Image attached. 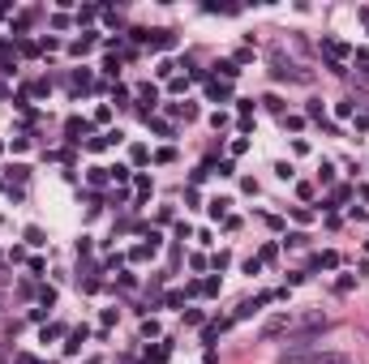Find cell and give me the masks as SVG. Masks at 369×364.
Here are the masks:
<instances>
[{
  "label": "cell",
  "instance_id": "cell-1",
  "mask_svg": "<svg viewBox=\"0 0 369 364\" xmlns=\"http://www.w3.org/2000/svg\"><path fill=\"white\" fill-rule=\"evenodd\" d=\"M206 94H210V99H215V103H228V99H232L228 82H210V86H206Z\"/></svg>",
  "mask_w": 369,
  "mask_h": 364
},
{
  "label": "cell",
  "instance_id": "cell-2",
  "mask_svg": "<svg viewBox=\"0 0 369 364\" xmlns=\"http://www.w3.org/2000/svg\"><path fill=\"white\" fill-rule=\"evenodd\" d=\"M168 351H172V343H159L154 351H146V364H163V360H168Z\"/></svg>",
  "mask_w": 369,
  "mask_h": 364
},
{
  "label": "cell",
  "instance_id": "cell-3",
  "mask_svg": "<svg viewBox=\"0 0 369 364\" xmlns=\"http://www.w3.org/2000/svg\"><path fill=\"white\" fill-rule=\"evenodd\" d=\"M228 197H215V201H210V218H223V214H228Z\"/></svg>",
  "mask_w": 369,
  "mask_h": 364
},
{
  "label": "cell",
  "instance_id": "cell-4",
  "mask_svg": "<svg viewBox=\"0 0 369 364\" xmlns=\"http://www.w3.org/2000/svg\"><path fill=\"white\" fill-rule=\"evenodd\" d=\"M138 94H142V103H150V107H154V103H159V90H154V86H142Z\"/></svg>",
  "mask_w": 369,
  "mask_h": 364
},
{
  "label": "cell",
  "instance_id": "cell-5",
  "mask_svg": "<svg viewBox=\"0 0 369 364\" xmlns=\"http://www.w3.org/2000/svg\"><path fill=\"white\" fill-rule=\"evenodd\" d=\"M305 245H309L305 232H292V236H288V249H305Z\"/></svg>",
  "mask_w": 369,
  "mask_h": 364
},
{
  "label": "cell",
  "instance_id": "cell-6",
  "mask_svg": "<svg viewBox=\"0 0 369 364\" xmlns=\"http://www.w3.org/2000/svg\"><path fill=\"white\" fill-rule=\"evenodd\" d=\"M322 47H326V52H331V56H348V47H343V43H335V39H326Z\"/></svg>",
  "mask_w": 369,
  "mask_h": 364
},
{
  "label": "cell",
  "instance_id": "cell-7",
  "mask_svg": "<svg viewBox=\"0 0 369 364\" xmlns=\"http://www.w3.org/2000/svg\"><path fill=\"white\" fill-rule=\"evenodd\" d=\"M356 278H361V274H343L339 283H335V291H352V283H356Z\"/></svg>",
  "mask_w": 369,
  "mask_h": 364
},
{
  "label": "cell",
  "instance_id": "cell-8",
  "mask_svg": "<svg viewBox=\"0 0 369 364\" xmlns=\"http://www.w3.org/2000/svg\"><path fill=\"white\" fill-rule=\"evenodd\" d=\"M108 180V167H90V185H103Z\"/></svg>",
  "mask_w": 369,
  "mask_h": 364
},
{
  "label": "cell",
  "instance_id": "cell-9",
  "mask_svg": "<svg viewBox=\"0 0 369 364\" xmlns=\"http://www.w3.org/2000/svg\"><path fill=\"white\" fill-rule=\"evenodd\" d=\"M77 133H86V120H69V137L77 141Z\"/></svg>",
  "mask_w": 369,
  "mask_h": 364
},
{
  "label": "cell",
  "instance_id": "cell-10",
  "mask_svg": "<svg viewBox=\"0 0 369 364\" xmlns=\"http://www.w3.org/2000/svg\"><path fill=\"white\" fill-rule=\"evenodd\" d=\"M361 17H365V26H369V9H365V13H361Z\"/></svg>",
  "mask_w": 369,
  "mask_h": 364
}]
</instances>
